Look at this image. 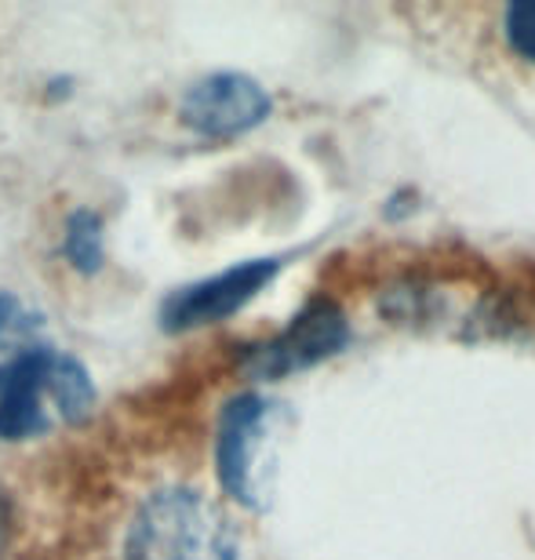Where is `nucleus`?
Returning a JSON list of instances; mask_svg holds the SVG:
<instances>
[{
    "label": "nucleus",
    "mask_w": 535,
    "mask_h": 560,
    "mask_svg": "<svg viewBox=\"0 0 535 560\" xmlns=\"http://www.w3.org/2000/svg\"><path fill=\"white\" fill-rule=\"evenodd\" d=\"M284 411L263 394H237L222 405L216 433L219 485L230 499L248 510H266L274 495L277 444H281Z\"/></svg>",
    "instance_id": "f03ea898"
},
{
    "label": "nucleus",
    "mask_w": 535,
    "mask_h": 560,
    "mask_svg": "<svg viewBox=\"0 0 535 560\" xmlns=\"http://www.w3.org/2000/svg\"><path fill=\"white\" fill-rule=\"evenodd\" d=\"M62 255L73 270L81 273H95L98 266L106 259V233H103V219L95 211H73L66 219V230H62Z\"/></svg>",
    "instance_id": "0eeeda50"
},
{
    "label": "nucleus",
    "mask_w": 535,
    "mask_h": 560,
    "mask_svg": "<svg viewBox=\"0 0 535 560\" xmlns=\"http://www.w3.org/2000/svg\"><path fill=\"white\" fill-rule=\"evenodd\" d=\"M281 270L277 259H252L241 266H230L216 277L194 280V284L172 291L161 306V320L168 331H194L205 324H219L244 310L259 291L270 284Z\"/></svg>",
    "instance_id": "39448f33"
},
{
    "label": "nucleus",
    "mask_w": 535,
    "mask_h": 560,
    "mask_svg": "<svg viewBox=\"0 0 535 560\" xmlns=\"http://www.w3.org/2000/svg\"><path fill=\"white\" fill-rule=\"evenodd\" d=\"M44 342V317L11 291H0V350L19 353Z\"/></svg>",
    "instance_id": "6e6552de"
},
{
    "label": "nucleus",
    "mask_w": 535,
    "mask_h": 560,
    "mask_svg": "<svg viewBox=\"0 0 535 560\" xmlns=\"http://www.w3.org/2000/svg\"><path fill=\"white\" fill-rule=\"evenodd\" d=\"M11 502H8V495L4 491H0V550H4V546L11 542Z\"/></svg>",
    "instance_id": "9d476101"
},
{
    "label": "nucleus",
    "mask_w": 535,
    "mask_h": 560,
    "mask_svg": "<svg viewBox=\"0 0 535 560\" xmlns=\"http://www.w3.org/2000/svg\"><path fill=\"white\" fill-rule=\"evenodd\" d=\"M503 37L510 51H517L525 62H535V0H517V4L503 8Z\"/></svg>",
    "instance_id": "1a4fd4ad"
},
{
    "label": "nucleus",
    "mask_w": 535,
    "mask_h": 560,
    "mask_svg": "<svg viewBox=\"0 0 535 560\" xmlns=\"http://www.w3.org/2000/svg\"><path fill=\"white\" fill-rule=\"evenodd\" d=\"M270 95L244 73H211L183 95L178 114L205 139H237L270 117Z\"/></svg>",
    "instance_id": "423d86ee"
},
{
    "label": "nucleus",
    "mask_w": 535,
    "mask_h": 560,
    "mask_svg": "<svg viewBox=\"0 0 535 560\" xmlns=\"http://www.w3.org/2000/svg\"><path fill=\"white\" fill-rule=\"evenodd\" d=\"M350 339V324L336 302L314 299L292 317V324L274 335L270 342H259L244 357V372L252 378H284L303 368H314L328 361L332 353H339Z\"/></svg>",
    "instance_id": "7ed1b4c3"
},
{
    "label": "nucleus",
    "mask_w": 535,
    "mask_h": 560,
    "mask_svg": "<svg viewBox=\"0 0 535 560\" xmlns=\"http://www.w3.org/2000/svg\"><path fill=\"white\" fill-rule=\"evenodd\" d=\"M125 560H244V542L208 495L168 488L139 506Z\"/></svg>",
    "instance_id": "f257e3e1"
},
{
    "label": "nucleus",
    "mask_w": 535,
    "mask_h": 560,
    "mask_svg": "<svg viewBox=\"0 0 535 560\" xmlns=\"http://www.w3.org/2000/svg\"><path fill=\"white\" fill-rule=\"evenodd\" d=\"M59 364L62 353L48 342L8 353V361L0 364V441H33L48 433V405H55Z\"/></svg>",
    "instance_id": "20e7f679"
}]
</instances>
